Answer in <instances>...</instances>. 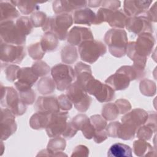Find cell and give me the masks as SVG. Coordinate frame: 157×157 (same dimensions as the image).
<instances>
[{
  "label": "cell",
  "mask_w": 157,
  "mask_h": 157,
  "mask_svg": "<svg viewBox=\"0 0 157 157\" xmlns=\"http://www.w3.org/2000/svg\"><path fill=\"white\" fill-rule=\"evenodd\" d=\"M146 12L139 16L128 17L125 24L126 29L129 31L138 35L144 33L152 34L153 33V27L151 21L145 15Z\"/></svg>",
  "instance_id": "obj_12"
},
{
  "label": "cell",
  "mask_w": 157,
  "mask_h": 157,
  "mask_svg": "<svg viewBox=\"0 0 157 157\" xmlns=\"http://www.w3.org/2000/svg\"><path fill=\"white\" fill-rule=\"evenodd\" d=\"M107 156L113 157H131L132 156V149L129 145L124 144H114L109 148L107 151Z\"/></svg>",
  "instance_id": "obj_25"
},
{
  "label": "cell",
  "mask_w": 157,
  "mask_h": 157,
  "mask_svg": "<svg viewBox=\"0 0 157 157\" xmlns=\"http://www.w3.org/2000/svg\"><path fill=\"white\" fill-rule=\"evenodd\" d=\"M60 109L66 111L70 110L72 108V102L67 98L66 95L61 94L58 97V99Z\"/></svg>",
  "instance_id": "obj_41"
},
{
  "label": "cell",
  "mask_w": 157,
  "mask_h": 157,
  "mask_svg": "<svg viewBox=\"0 0 157 157\" xmlns=\"http://www.w3.org/2000/svg\"><path fill=\"white\" fill-rule=\"evenodd\" d=\"M131 81L132 80L128 74L120 67L114 74L110 75L105 80V83L114 91H118L127 88Z\"/></svg>",
  "instance_id": "obj_17"
},
{
  "label": "cell",
  "mask_w": 157,
  "mask_h": 157,
  "mask_svg": "<svg viewBox=\"0 0 157 157\" xmlns=\"http://www.w3.org/2000/svg\"><path fill=\"white\" fill-rule=\"evenodd\" d=\"M29 55L33 59H40L44 55L45 52L43 51L40 42L34 44L28 47Z\"/></svg>",
  "instance_id": "obj_35"
},
{
  "label": "cell",
  "mask_w": 157,
  "mask_h": 157,
  "mask_svg": "<svg viewBox=\"0 0 157 157\" xmlns=\"http://www.w3.org/2000/svg\"><path fill=\"white\" fill-rule=\"evenodd\" d=\"M19 95L21 100L25 104H32L35 100L36 94L32 89L20 91Z\"/></svg>",
  "instance_id": "obj_39"
},
{
  "label": "cell",
  "mask_w": 157,
  "mask_h": 157,
  "mask_svg": "<svg viewBox=\"0 0 157 157\" xmlns=\"http://www.w3.org/2000/svg\"><path fill=\"white\" fill-rule=\"evenodd\" d=\"M118 109L115 104H108L104 106L102 111V116L107 120L115 119L118 115Z\"/></svg>",
  "instance_id": "obj_33"
},
{
  "label": "cell",
  "mask_w": 157,
  "mask_h": 157,
  "mask_svg": "<svg viewBox=\"0 0 157 157\" xmlns=\"http://www.w3.org/2000/svg\"><path fill=\"white\" fill-rule=\"evenodd\" d=\"M95 19V13L88 8L78 9L74 12L73 20L75 24L90 26L92 24H94Z\"/></svg>",
  "instance_id": "obj_22"
},
{
  "label": "cell",
  "mask_w": 157,
  "mask_h": 157,
  "mask_svg": "<svg viewBox=\"0 0 157 157\" xmlns=\"http://www.w3.org/2000/svg\"><path fill=\"white\" fill-rule=\"evenodd\" d=\"M10 2L15 6H17L19 10L24 15H28L40 9L39 6L34 2L22 1H11Z\"/></svg>",
  "instance_id": "obj_30"
},
{
  "label": "cell",
  "mask_w": 157,
  "mask_h": 157,
  "mask_svg": "<svg viewBox=\"0 0 157 157\" xmlns=\"http://www.w3.org/2000/svg\"><path fill=\"white\" fill-rule=\"evenodd\" d=\"M127 18L128 17L121 10H111L102 7L98 11L94 25H99L106 21L112 27L123 28Z\"/></svg>",
  "instance_id": "obj_8"
},
{
  "label": "cell",
  "mask_w": 157,
  "mask_h": 157,
  "mask_svg": "<svg viewBox=\"0 0 157 157\" xmlns=\"http://www.w3.org/2000/svg\"><path fill=\"white\" fill-rule=\"evenodd\" d=\"M104 8L111 10H117L120 7V1H103L101 2Z\"/></svg>",
  "instance_id": "obj_43"
},
{
  "label": "cell",
  "mask_w": 157,
  "mask_h": 157,
  "mask_svg": "<svg viewBox=\"0 0 157 157\" xmlns=\"http://www.w3.org/2000/svg\"><path fill=\"white\" fill-rule=\"evenodd\" d=\"M38 77L31 67L20 68L17 77L18 81L14 83V85L19 92L31 89Z\"/></svg>",
  "instance_id": "obj_13"
},
{
  "label": "cell",
  "mask_w": 157,
  "mask_h": 157,
  "mask_svg": "<svg viewBox=\"0 0 157 157\" xmlns=\"http://www.w3.org/2000/svg\"><path fill=\"white\" fill-rule=\"evenodd\" d=\"M20 67L15 65H10L6 68V74L8 80L13 82L17 79V73Z\"/></svg>",
  "instance_id": "obj_40"
},
{
  "label": "cell",
  "mask_w": 157,
  "mask_h": 157,
  "mask_svg": "<svg viewBox=\"0 0 157 157\" xmlns=\"http://www.w3.org/2000/svg\"><path fill=\"white\" fill-rule=\"evenodd\" d=\"M102 1H88L87 3L88 4V6L91 7H96L98 6H101Z\"/></svg>",
  "instance_id": "obj_44"
},
{
  "label": "cell",
  "mask_w": 157,
  "mask_h": 157,
  "mask_svg": "<svg viewBox=\"0 0 157 157\" xmlns=\"http://www.w3.org/2000/svg\"><path fill=\"white\" fill-rule=\"evenodd\" d=\"M47 18L46 14L42 12H34L30 17L31 22L34 27H42L45 24Z\"/></svg>",
  "instance_id": "obj_38"
},
{
  "label": "cell",
  "mask_w": 157,
  "mask_h": 157,
  "mask_svg": "<svg viewBox=\"0 0 157 157\" xmlns=\"http://www.w3.org/2000/svg\"><path fill=\"white\" fill-rule=\"evenodd\" d=\"M1 140H3L8 139L16 131L17 124L15 120V115L6 108H1Z\"/></svg>",
  "instance_id": "obj_15"
},
{
  "label": "cell",
  "mask_w": 157,
  "mask_h": 157,
  "mask_svg": "<svg viewBox=\"0 0 157 157\" xmlns=\"http://www.w3.org/2000/svg\"><path fill=\"white\" fill-rule=\"evenodd\" d=\"M78 58L77 49L73 45L65 46L61 51V60L66 64L74 63Z\"/></svg>",
  "instance_id": "obj_29"
},
{
  "label": "cell",
  "mask_w": 157,
  "mask_h": 157,
  "mask_svg": "<svg viewBox=\"0 0 157 157\" xmlns=\"http://www.w3.org/2000/svg\"><path fill=\"white\" fill-rule=\"evenodd\" d=\"M66 96L80 112H86L90 107L92 99L76 81L66 89Z\"/></svg>",
  "instance_id": "obj_6"
},
{
  "label": "cell",
  "mask_w": 157,
  "mask_h": 157,
  "mask_svg": "<svg viewBox=\"0 0 157 157\" xmlns=\"http://www.w3.org/2000/svg\"><path fill=\"white\" fill-rule=\"evenodd\" d=\"M65 147L66 140L63 138L56 137L49 141L46 151L48 153V155L49 156H57L55 153H58L60 156H63L65 155L59 154V153H61V151L65 149Z\"/></svg>",
  "instance_id": "obj_27"
},
{
  "label": "cell",
  "mask_w": 157,
  "mask_h": 157,
  "mask_svg": "<svg viewBox=\"0 0 157 157\" xmlns=\"http://www.w3.org/2000/svg\"><path fill=\"white\" fill-rule=\"evenodd\" d=\"M72 122L77 130H81L82 131L86 139H91L93 138L96 131L90 118L86 115L79 114L76 115L73 118Z\"/></svg>",
  "instance_id": "obj_20"
},
{
  "label": "cell",
  "mask_w": 157,
  "mask_h": 157,
  "mask_svg": "<svg viewBox=\"0 0 157 157\" xmlns=\"http://www.w3.org/2000/svg\"><path fill=\"white\" fill-rule=\"evenodd\" d=\"M67 39L70 45L78 46L85 40L94 39V37L90 29L85 27L74 26L68 33Z\"/></svg>",
  "instance_id": "obj_16"
},
{
  "label": "cell",
  "mask_w": 157,
  "mask_h": 157,
  "mask_svg": "<svg viewBox=\"0 0 157 157\" xmlns=\"http://www.w3.org/2000/svg\"><path fill=\"white\" fill-rule=\"evenodd\" d=\"M34 108L37 111L49 113L58 112L60 110L58 99L54 96L39 97Z\"/></svg>",
  "instance_id": "obj_21"
},
{
  "label": "cell",
  "mask_w": 157,
  "mask_h": 157,
  "mask_svg": "<svg viewBox=\"0 0 157 157\" xmlns=\"http://www.w3.org/2000/svg\"><path fill=\"white\" fill-rule=\"evenodd\" d=\"M86 4V1H55L53 2V9L56 15L69 13L74 10L85 7Z\"/></svg>",
  "instance_id": "obj_19"
},
{
  "label": "cell",
  "mask_w": 157,
  "mask_h": 157,
  "mask_svg": "<svg viewBox=\"0 0 157 157\" xmlns=\"http://www.w3.org/2000/svg\"><path fill=\"white\" fill-rule=\"evenodd\" d=\"M56 88L59 91L66 90L76 78L74 69L70 66L65 64H58L51 69Z\"/></svg>",
  "instance_id": "obj_5"
},
{
  "label": "cell",
  "mask_w": 157,
  "mask_h": 157,
  "mask_svg": "<svg viewBox=\"0 0 157 157\" xmlns=\"http://www.w3.org/2000/svg\"><path fill=\"white\" fill-rule=\"evenodd\" d=\"M1 88V105L9 109L16 116L24 114L26 107L21 100L19 93L12 87H2Z\"/></svg>",
  "instance_id": "obj_4"
},
{
  "label": "cell",
  "mask_w": 157,
  "mask_h": 157,
  "mask_svg": "<svg viewBox=\"0 0 157 157\" xmlns=\"http://www.w3.org/2000/svg\"><path fill=\"white\" fill-rule=\"evenodd\" d=\"M68 117L67 111L50 113L48 123L45 128L47 135L50 137H56L62 135L67 128Z\"/></svg>",
  "instance_id": "obj_10"
},
{
  "label": "cell",
  "mask_w": 157,
  "mask_h": 157,
  "mask_svg": "<svg viewBox=\"0 0 157 157\" xmlns=\"http://www.w3.org/2000/svg\"><path fill=\"white\" fill-rule=\"evenodd\" d=\"M156 131V121L149 122L148 124L140 126L137 129V136L140 139L149 140L152 136L153 132Z\"/></svg>",
  "instance_id": "obj_31"
},
{
  "label": "cell",
  "mask_w": 157,
  "mask_h": 157,
  "mask_svg": "<svg viewBox=\"0 0 157 157\" xmlns=\"http://www.w3.org/2000/svg\"><path fill=\"white\" fill-rule=\"evenodd\" d=\"M50 77H46L42 78L38 83L37 88L38 91L41 93V94H50L55 90L54 86H47V85L50 83L53 82L52 79L48 82Z\"/></svg>",
  "instance_id": "obj_37"
},
{
  "label": "cell",
  "mask_w": 157,
  "mask_h": 157,
  "mask_svg": "<svg viewBox=\"0 0 157 157\" xmlns=\"http://www.w3.org/2000/svg\"><path fill=\"white\" fill-rule=\"evenodd\" d=\"M16 25L25 36L31 33L34 26L31 19L28 17H20L17 20Z\"/></svg>",
  "instance_id": "obj_32"
},
{
  "label": "cell",
  "mask_w": 157,
  "mask_h": 157,
  "mask_svg": "<svg viewBox=\"0 0 157 157\" xmlns=\"http://www.w3.org/2000/svg\"><path fill=\"white\" fill-rule=\"evenodd\" d=\"M155 44V40L151 33H142L139 35L136 42H134L136 52L139 56L147 58L152 52Z\"/></svg>",
  "instance_id": "obj_14"
},
{
  "label": "cell",
  "mask_w": 157,
  "mask_h": 157,
  "mask_svg": "<svg viewBox=\"0 0 157 157\" xmlns=\"http://www.w3.org/2000/svg\"><path fill=\"white\" fill-rule=\"evenodd\" d=\"M0 54L1 63H19L25 56L26 52L23 45H11L1 42Z\"/></svg>",
  "instance_id": "obj_11"
},
{
  "label": "cell",
  "mask_w": 157,
  "mask_h": 157,
  "mask_svg": "<svg viewBox=\"0 0 157 157\" xmlns=\"http://www.w3.org/2000/svg\"><path fill=\"white\" fill-rule=\"evenodd\" d=\"M90 120L95 129V134L105 131V129L107 127V121L104 117H102L99 115H95L91 116Z\"/></svg>",
  "instance_id": "obj_34"
},
{
  "label": "cell",
  "mask_w": 157,
  "mask_h": 157,
  "mask_svg": "<svg viewBox=\"0 0 157 157\" xmlns=\"http://www.w3.org/2000/svg\"><path fill=\"white\" fill-rule=\"evenodd\" d=\"M19 16V12L13 4L10 2L1 1V23L12 21Z\"/></svg>",
  "instance_id": "obj_23"
},
{
  "label": "cell",
  "mask_w": 157,
  "mask_h": 157,
  "mask_svg": "<svg viewBox=\"0 0 157 157\" xmlns=\"http://www.w3.org/2000/svg\"><path fill=\"white\" fill-rule=\"evenodd\" d=\"M85 90L101 102L111 101L115 98V91L107 84H103L94 77L87 82Z\"/></svg>",
  "instance_id": "obj_9"
},
{
  "label": "cell",
  "mask_w": 157,
  "mask_h": 157,
  "mask_svg": "<svg viewBox=\"0 0 157 157\" xmlns=\"http://www.w3.org/2000/svg\"><path fill=\"white\" fill-rule=\"evenodd\" d=\"M89 155V150L86 146L78 145L75 147L73 151V153L71 156H87Z\"/></svg>",
  "instance_id": "obj_42"
},
{
  "label": "cell",
  "mask_w": 157,
  "mask_h": 157,
  "mask_svg": "<svg viewBox=\"0 0 157 157\" xmlns=\"http://www.w3.org/2000/svg\"><path fill=\"white\" fill-rule=\"evenodd\" d=\"M133 147L136 155L138 156H153V153H155L153 151V147L142 139L134 141Z\"/></svg>",
  "instance_id": "obj_28"
},
{
  "label": "cell",
  "mask_w": 157,
  "mask_h": 157,
  "mask_svg": "<svg viewBox=\"0 0 157 157\" xmlns=\"http://www.w3.org/2000/svg\"><path fill=\"white\" fill-rule=\"evenodd\" d=\"M104 41L112 55L121 58L126 53L128 37L124 30L116 28L110 29L105 34Z\"/></svg>",
  "instance_id": "obj_2"
},
{
  "label": "cell",
  "mask_w": 157,
  "mask_h": 157,
  "mask_svg": "<svg viewBox=\"0 0 157 157\" xmlns=\"http://www.w3.org/2000/svg\"><path fill=\"white\" fill-rule=\"evenodd\" d=\"M0 34L1 42L15 45H23L26 43V36L13 20L1 23Z\"/></svg>",
  "instance_id": "obj_7"
},
{
  "label": "cell",
  "mask_w": 157,
  "mask_h": 157,
  "mask_svg": "<svg viewBox=\"0 0 157 157\" xmlns=\"http://www.w3.org/2000/svg\"><path fill=\"white\" fill-rule=\"evenodd\" d=\"M152 2L151 1H124V12L129 17L143 15Z\"/></svg>",
  "instance_id": "obj_18"
},
{
  "label": "cell",
  "mask_w": 157,
  "mask_h": 157,
  "mask_svg": "<svg viewBox=\"0 0 157 157\" xmlns=\"http://www.w3.org/2000/svg\"><path fill=\"white\" fill-rule=\"evenodd\" d=\"M72 16L69 13H61L48 17L42 30L45 33H52L56 37L63 40L67 38V30L73 24Z\"/></svg>",
  "instance_id": "obj_1"
},
{
  "label": "cell",
  "mask_w": 157,
  "mask_h": 157,
  "mask_svg": "<svg viewBox=\"0 0 157 157\" xmlns=\"http://www.w3.org/2000/svg\"><path fill=\"white\" fill-rule=\"evenodd\" d=\"M50 113L37 111L30 118L29 124L34 129H42L47 127L49 121Z\"/></svg>",
  "instance_id": "obj_24"
},
{
  "label": "cell",
  "mask_w": 157,
  "mask_h": 157,
  "mask_svg": "<svg viewBox=\"0 0 157 157\" xmlns=\"http://www.w3.org/2000/svg\"><path fill=\"white\" fill-rule=\"evenodd\" d=\"M78 50L82 60L93 64L106 53L107 49L102 42L92 39L81 43L78 46Z\"/></svg>",
  "instance_id": "obj_3"
},
{
  "label": "cell",
  "mask_w": 157,
  "mask_h": 157,
  "mask_svg": "<svg viewBox=\"0 0 157 157\" xmlns=\"http://www.w3.org/2000/svg\"><path fill=\"white\" fill-rule=\"evenodd\" d=\"M43 51L50 52L56 49L58 45V39L52 33H45L42 37L40 42Z\"/></svg>",
  "instance_id": "obj_26"
},
{
  "label": "cell",
  "mask_w": 157,
  "mask_h": 157,
  "mask_svg": "<svg viewBox=\"0 0 157 157\" xmlns=\"http://www.w3.org/2000/svg\"><path fill=\"white\" fill-rule=\"evenodd\" d=\"M31 68L38 77L47 74L50 71L49 66L44 61H38L33 63Z\"/></svg>",
  "instance_id": "obj_36"
}]
</instances>
